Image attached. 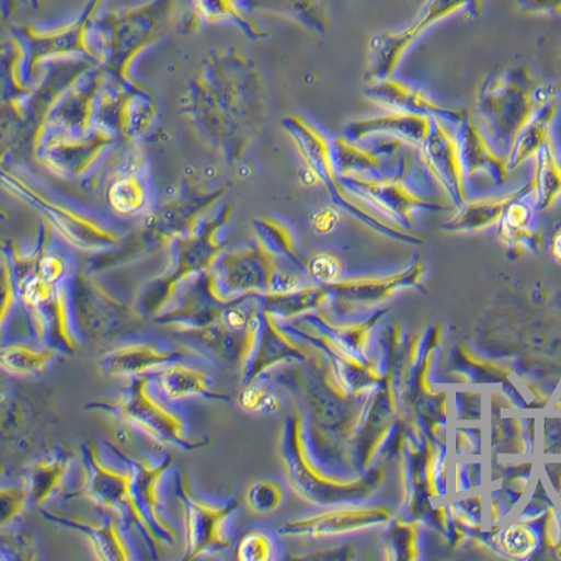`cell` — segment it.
Returning a JSON list of instances; mask_svg holds the SVG:
<instances>
[{"mask_svg": "<svg viewBox=\"0 0 561 561\" xmlns=\"http://www.w3.org/2000/svg\"><path fill=\"white\" fill-rule=\"evenodd\" d=\"M425 274L423 260L415 257L409 268L402 272L383 275V277H367L357 279H340L339 283L328 285L330 297L343 305H374L382 302L396 290L419 285Z\"/></svg>", "mask_w": 561, "mask_h": 561, "instance_id": "obj_24", "label": "cell"}, {"mask_svg": "<svg viewBox=\"0 0 561 561\" xmlns=\"http://www.w3.org/2000/svg\"><path fill=\"white\" fill-rule=\"evenodd\" d=\"M253 225L257 243L262 245L265 252L277 260H285L294 267L302 270V264L295 254L293 233L287 227L270 218L255 219Z\"/></svg>", "mask_w": 561, "mask_h": 561, "instance_id": "obj_42", "label": "cell"}, {"mask_svg": "<svg viewBox=\"0 0 561 561\" xmlns=\"http://www.w3.org/2000/svg\"><path fill=\"white\" fill-rule=\"evenodd\" d=\"M213 23H232L253 39L265 37L243 0H192L187 27L195 30Z\"/></svg>", "mask_w": 561, "mask_h": 561, "instance_id": "obj_33", "label": "cell"}, {"mask_svg": "<svg viewBox=\"0 0 561 561\" xmlns=\"http://www.w3.org/2000/svg\"><path fill=\"white\" fill-rule=\"evenodd\" d=\"M420 158L431 179L447 195L455 208H462L468 202L466 174L460 159L458 139L450 131L449 124L433 118V131L420 149Z\"/></svg>", "mask_w": 561, "mask_h": 561, "instance_id": "obj_17", "label": "cell"}, {"mask_svg": "<svg viewBox=\"0 0 561 561\" xmlns=\"http://www.w3.org/2000/svg\"><path fill=\"white\" fill-rule=\"evenodd\" d=\"M279 542L273 534L263 528L245 530L237 545V559L240 561H270L277 559Z\"/></svg>", "mask_w": 561, "mask_h": 561, "instance_id": "obj_44", "label": "cell"}, {"mask_svg": "<svg viewBox=\"0 0 561 561\" xmlns=\"http://www.w3.org/2000/svg\"><path fill=\"white\" fill-rule=\"evenodd\" d=\"M72 450L57 447L30 466L26 476L32 505L42 507L64 488L75 465Z\"/></svg>", "mask_w": 561, "mask_h": 561, "instance_id": "obj_31", "label": "cell"}, {"mask_svg": "<svg viewBox=\"0 0 561 561\" xmlns=\"http://www.w3.org/2000/svg\"><path fill=\"white\" fill-rule=\"evenodd\" d=\"M39 558L38 539L33 530H2V545H0V560L26 561Z\"/></svg>", "mask_w": 561, "mask_h": 561, "instance_id": "obj_45", "label": "cell"}, {"mask_svg": "<svg viewBox=\"0 0 561 561\" xmlns=\"http://www.w3.org/2000/svg\"><path fill=\"white\" fill-rule=\"evenodd\" d=\"M104 0H88L77 19L54 28L23 26L14 28V43L22 49L26 77L37 72L44 59L84 54L99 59L94 42V20Z\"/></svg>", "mask_w": 561, "mask_h": 561, "instance_id": "obj_12", "label": "cell"}, {"mask_svg": "<svg viewBox=\"0 0 561 561\" xmlns=\"http://www.w3.org/2000/svg\"><path fill=\"white\" fill-rule=\"evenodd\" d=\"M558 99L552 84L525 67L491 75L480 87L473 117L495 152L507 159L518 135L546 104Z\"/></svg>", "mask_w": 561, "mask_h": 561, "instance_id": "obj_1", "label": "cell"}, {"mask_svg": "<svg viewBox=\"0 0 561 561\" xmlns=\"http://www.w3.org/2000/svg\"><path fill=\"white\" fill-rule=\"evenodd\" d=\"M365 96L388 112L440 118L449 125L462 123L466 112V110L445 107V105L434 102L423 90L409 87L402 80L393 78L370 83L365 89Z\"/></svg>", "mask_w": 561, "mask_h": 561, "instance_id": "obj_22", "label": "cell"}, {"mask_svg": "<svg viewBox=\"0 0 561 561\" xmlns=\"http://www.w3.org/2000/svg\"><path fill=\"white\" fill-rule=\"evenodd\" d=\"M559 102L558 99L545 105L538 114L526 125L515 140L513 150L507 158L510 172L518 170L524 164L535 160L540 150L546 147L549 139L553 137V125L558 118Z\"/></svg>", "mask_w": 561, "mask_h": 561, "instance_id": "obj_37", "label": "cell"}, {"mask_svg": "<svg viewBox=\"0 0 561 561\" xmlns=\"http://www.w3.org/2000/svg\"><path fill=\"white\" fill-rule=\"evenodd\" d=\"M550 253H552L556 262L561 263V227L556 229L553 233L552 242H550Z\"/></svg>", "mask_w": 561, "mask_h": 561, "instance_id": "obj_53", "label": "cell"}, {"mask_svg": "<svg viewBox=\"0 0 561 561\" xmlns=\"http://www.w3.org/2000/svg\"><path fill=\"white\" fill-rule=\"evenodd\" d=\"M180 360H203L197 351L164 339L140 337L129 340L104 353L99 358L100 373L107 378H134L158 373Z\"/></svg>", "mask_w": 561, "mask_h": 561, "instance_id": "obj_16", "label": "cell"}, {"mask_svg": "<svg viewBox=\"0 0 561 561\" xmlns=\"http://www.w3.org/2000/svg\"><path fill=\"white\" fill-rule=\"evenodd\" d=\"M20 3L22 0H2L4 18L13 16L18 12Z\"/></svg>", "mask_w": 561, "mask_h": 561, "instance_id": "obj_54", "label": "cell"}, {"mask_svg": "<svg viewBox=\"0 0 561 561\" xmlns=\"http://www.w3.org/2000/svg\"><path fill=\"white\" fill-rule=\"evenodd\" d=\"M2 183L7 192L37 209L65 242L82 252H108L123 240L122 234L108 225L39 192L37 185L16 170H3Z\"/></svg>", "mask_w": 561, "mask_h": 561, "instance_id": "obj_9", "label": "cell"}, {"mask_svg": "<svg viewBox=\"0 0 561 561\" xmlns=\"http://www.w3.org/2000/svg\"><path fill=\"white\" fill-rule=\"evenodd\" d=\"M62 357L57 350L35 342V340H10L2 343L0 364L7 373L18 377H38L47 373L55 359Z\"/></svg>", "mask_w": 561, "mask_h": 561, "instance_id": "obj_36", "label": "cell"}, {"mask_svg": "<svg viewBox=\"0 0 561 561\" xmlns=\"http://www.w3.org/2000/svg\"><path fill=\"white\" fill-rule=\"evenodd\" d=\"M279 450L290 488L297 491L300 497L320 507L342 503L348 500V494L359 497L360 493H370L375 485L379 484L375 479L353 484L339 483L319 472L309 458L304 420L300 415H290L285 421Z\"/></svg>", "mask_w": 561, "mask_h": 561, "instance_id": "obj_11", "label": "cell"}, {"mask_svg": "<svg viewBox=\"0 0 561 561\" xmlns=\"http://www.w3.org/2000/svg\"><path fill=\"white\" fill-rule=\"evenodd\" d=\"M345 192L355 203L393 225L410 229L417 210H444V205L425 202L405 184L402 175H365V178H340ZM373 213V210H370Z\"/></svg>", "mask_w": 561, "mask_h": 561, "instance_id": "obj_14", "label": "cell"}, {"mask_svg": "<svg viewBox=\"0 0 561 561\" xmlns=\"http://www.w3.org/2000/svg\"><path fill=\"white\" fill-rule=\"evenodd\" d=\"M262 325L263 310L244 330H234L219 320L203 329L174 330L173 334L179 343L197 351L205 360L238 369L242 377L257 348Z\"/></svg>", "mask_w": 561, "mask_h": 561, "instance_id": "obj_15", "label": "cell"}, {"mask_svg": "<svg viewBox=\"0 0 561 561\" xmlns=\"http://www.w3.org/2000/svg\"><path fill=\"white\" fill-rule=\"evenodd\" d=\"M28 3L32 4L34 9H38L42 7L43 0H28Z\"/></svg>", "mask_w": 561, "mask_h": 561, "instance_id": "obj_55", "label": "cell"}, {"mask_svg": "<svg viewBox=\"0 0 561 561\" xmlns=\"http://www.w3.org/2000/svg\"><path fill=\"white\" fill-rule=\"evenodd\" d=\"M229 209L195 228L192 233L174 240L172 264L167 272L145 285L135 302V308L144 320L162 313L190 278L209 272L217 262L225 245L219 233L228 224Z\"/></svg>", "mask_w": 561, "mask_h": 561, "instance_id": "obj_5", "label": "cell"}, {"mask_svg": "<svg viewBox=\"0 0 561 561\" xmlns=\"http://www.w3.org/2000/svg\"><path fill=\"white\" fill-rule=\"evenodd\" d=\"M27 404L22 399L4 390L2 394V435L4 439L12 438L27 424Z\"/></svg>", "mask_w": 561, "mask_h": 561, "instance_id": "obj_51", "label": "cell"}, {"mask_svg": "<svg viewBox=\"0 0 561 561\" xmlns=\"http://www.w3.org/2000/svg\"><path fill=\"white\" fill-rule=\"evenodd\" d=\"M533 193L534 184L529 182L510 193L491 195V197L478 198L473 202L468 199L463 207L459 208V213L445 222L440 229L449 233L482 232L484 229L499 225L511 203Z\"/></svg>", "mask_w": 561, "mask_h": 561, "instance_id": "obj_29", "label": "cell"}, {"mask_svg": "<svg viewBox=\"0 0 561 561\" xmlns=\"http://www.w3.org/2000/svg\"><path fill=\"white\" fill-rule=\"evenodd\" d=\"M174 9L175 0H150L94 20V39L102 48V61L119 82H128L134 58L167 32Z\"/></svg>", "mask_w": 561, "mask_h": 561, "instance_id": "obj_4", "label": "cell"}, {"mask_svg": "<svg viewBox=\"0 0 561 561\" xmlns=\"http://www.w3.org/2000/svg\"><path fill=\"white\" fill-rule=\"evenodd\" d=\"M32 504V493H30L26 479L23 482L14 485H3L0 491V526L2 529L12 525L20 515L26 511L28 505Z\"/></svg>", "mask_w": 561, "mask_h": 561, "instance_id": "obj_49", "label": "cell"}, {"mask_svg": "<svg viewBox=\"0 0 561 561\" xmlns=\"http://www.w3.org/2000/svg\"><path fill=\"white\" fill-rule=\"evenodd\" d=\"M264 310L273 314L277 322L308 314L322 307L330 298L328 285L318 287H302L289 293L257 295Z\"/></svg>", "mask_w": 561, "mask_h": 561, "instance_id": "obj_39", "label": "cell"}, {"mask_svg": "<svg viewBox=\"0 0 561 561\" xmlns=\"http://www.w3.org/2000/svg\"><path fill=\"white\" fill-rule=\"evenodd\" d=\"M392 513L385 507L333 508L289 520L277 530L283 538L323 539L388 524Z\"/></svg>", "mask_w": 561, "mask_h": 561, "instance_id": "obj_19", "label": "cell"}, {"mask_svg": "<svg viewBox=\"0 0 561 561\" xmlns=\"http://www.w3.org/2000/svg\"><path fill=\"white\" fill-rule=\"evenodd\" d=\"M35 273L53 284L67 283L73 275L69 255L61 252V250L49 249L47 233L44 234L43 250L42 254H39L37 272Z\"/></svg>", "mask_w": 561, "mask_h": 561, "instance_id": "obj_48", "label": "cell"}, {"mask_svg": "<svg viewBox=\"0 0 561 561\" xmlns=\"http://www.w3.org/2000/svg\"><path fill=\"white\" fill-rule=\"evenodd\" d=\"M536 208L534 195H524L510 204L499 222V237L511 252L520 253L539 244L540 233L536 228Z\"/></svg>", "mask_w": 561, "mask_h": 561, "instance_id": "obj_35", "label": "cell"}, {"mask_svg": "<svg viewBox=\"0 0 561 561\" xmlns=\"http://www.w3.org/2000/svg\"><path fill=\"white\" fill-rule=\"evenodd\" d=\"M133 466L135 494L140 517L148 533L150 558L159 559L160 546L178 543V529L164 503V480L175 462L170 453L134 456L128 455Z\"/></svg>", "mask_w": 561, "mask_h": 561, "instance_id": "obj_13", "label": "cell"}, {"mask_svg": "<svg viewBox=\"0 0 561 561\" xmlns=\"http://www.w3.org/2000/svg\"><path fill=\"white\" fill-rule=\"evenodd\" d=\"M250 12L278 14L314 33L330 28V0H243Z\"/></svg>", "mask_w": 561, "mask_h": 561, "instance_id": "obj_34", "label": "cell"}, {"mask_svg": "<svg viewBox=\"0 0 561 561\" xmlns=\"http://www.w3.org/2000/svg\"><path fill=\"white\" fill-rule=\"evenodd\" d=\"M499 545L503 552L515 559H525L538 548L539 539L533 528L523 524L507 526L499 535Z\"/></svg>", "mask_w": 561, "mask_h": 561, "instance_id": "obj_46", "label": "cell"}, {"mask_svg": "<svg viewBox=\"0 0 561 561\" xmlns=\"http://www.w3.org/2000/svg\"><path fill=\"white\" fill-rule=\"evenodd\" d=\"M307 273L319 285H333L342 279L343 262L333 252H319L309 260Z\"/></svg>", "mask_w": 561, "mask_h": 561, "instance_id": "obj_50", "label": "cell"}, {"mask_svg": "<svg viewBox=\"0 0 561 561\" xmlns=\"http://www.w3.org/2000/svg\"><path fill=\"white\" fill-rule=\"evenodd\" d=\"M283 127L285 133L289 135V138L293 139L300 158L307 164L308 172L312 174L314 182L324 185L325 192L332 198L335 208L353 215L359 222L367 225L375 232L385 234V237L403 243H423V240L420 238L405 233L403 229L393 227V225L386 222L378 215L370 213L363 205L350 198L342 182H340L337 170L334 167L332 140L325 138L308 119L300 117V115H289V117L284 118Z\"/></svg>", "mask_w": 561, "mask_h": 561, "instance_id": "obj_7", "label": "cell"}, {"mask_svg": "<svg viewBox=\"0 0 561 561\" xmlns=\"http://www.w3.org/2000/svg\"><path fill=\"white\" fill-rule=\"evenodd\" d=\"M245 501L254 514H272L284 504L285 490L275 480H260L250 485Z\"/></svg>", "mask_w": 561, "mask_h": 561, "instance_id": "obj_47", "label": "cell"}, {"mask_svg": "<svg viewBox=\"0 0 561 561\" xmlns=\"http://www.w3.org/2000/svg\"><path fill=\"white\" fill-rule=\"evenodd\" d=\"M39 514L44 519L65 529L77 530L87 536L96 559L103 561H131L138 559L135 552L129 526L118 515L105 513L102 520L89 523V520L59 515L53 511L42 508Z\"/></svg>", "mask_w": 561, "mask_h": 561, "instance_id": "obj_21", "label": "cell"}, {"mask_svg": "<svg viewBox=\"0 0 561 561\" xmlns=\"http://www.w3.org/2000/svg\"><path fill=\"white\" fill-rule=\"evenodd\" d=\"M24 310L28 339L57 350L62 357L77 353L82 340L75 328L67 283L59 285L57 293L44 304Z\"/></svg>", "mask_w": 561, "mask_h": 561, "instance_id": "obj_18", "label": "cell"}, {"mask_svg": "<svg viewBox=\"0 0 561 561\" xmlns=\"http://www.w3.org/2000/svg\"><path fill=\"white\" fill-rule=\"evenodd\" d=\"M174 497L183 510L184 554L190 561L225 552L232 542L230 524L239 510L237 497L208 499L198 494L188 476L174 473Z\"/></svg>", "mask_w": 561, "mask_h": 561, "instance_id": "obj_8", "label": "cell"}, {"mask_svg": "<svg viewBox=\"0 0 561 561\" xmlns=\"http://www.w3.org/2000/svg\"><path fill=\"white\" fill-rule=\"evenodd\" d=\"M483 9L484 0H424L419 13L404 27L420 39L430 28L455 14L462 13L470 19H478Z\"/></svg>", "mask_w": 561, "mask_h": 561, "instance_id": "obj_40", "label": "cell"}, {"mask_svg": "<svg viewBox=\"0 0 561 561\" xmlns=\"http://www.w3.org/2000/svg\"><path fill=\"white\" fill-rule=\"evenodd\" d=\"M304 358V351L293 343L287 332L280 328L277 319L263 309V325L257 348L240 379H242V385H245L268 374L279 364Z\"/></svg>", "mask_w": 561, "mask_h": 561, "instance_id": "obj_28", "label": "cell"}, {"mask_svg": "<svg viewBox=\"0 0 561 561\" xmlns=\"http://www.w3.org/2000/svg\"><path fill=\"white\" fill-rule=\"evenodd\" d=\"M149 198V190L147 183L139 175H123L112 184L108 192L110 205L117 210L118 214L138 215L147 208Z\"/></svg>", "mask_w": 561, "mask_h": 561, "instance_id": "obj_43", "label": "cell"}, {"mask_svg": "<svg viewBox=\"0 0 561 561\" xmlns=\"http://www.w3.org/2000/svg\"><path fill=\"white\" fill-rule=\"evenodd\" d=\"M210 290L232 305L255 295L289 293L304 287L300 275L285 270L257 243L254 248L220 254L208 272Z\"/></svg>", "mask_w": 561, "mask_h": 561, "instance_id": "obj_6", "label": "cell"}, {"mask_svg": "<svg viewBox=\"0 0 561 561\" xmlns=\"http://www.w3.org/2000/svg\"><path fill=\"white\" fill-rule=\"evenodd\" d=\"M415 2L423 3V2H424V0H415Z\"/></svg>", "mask_w": 561, "mask_h": 561, "instance_id": "obj_56", "label": "cell"}, {"mask_svg": "<svg viewBox=\"0 0 561 561\" xmlns=\"http://www.w3.org/2000/svg\"><path fill=\"white\" fill-rule=\"evenodd\" d=\"M203 360H180L150 374L157 380L160 392L172 402L190 398H202L210 402L229 403L228 394L215 389V380L207 370L197 367Z\"/></svg>", "mask_w": 561, "mask_h": 561, "instance_id": "obj_27", "label": "cell"}, {"mask_svg": "<svg viewBox=\"0 0 561 561\" xmlns=\"http://www.w3.org/2000/svg\"><path fill=\"white\" fill-rule=\"evenodd\" d=\"M84 409L112 414L163 448L190 453L210 444V437L194 438L190 434L187 409L182 402L164 398L150 374L129 378L117 399L90 402Z\"/></svg>", "mask_w": 561, "mask_h": 561, "instance_id": "obj_2", "label": "cell"}, {"mask_svg": "<svg viewBox=\"0 0 561 561\" xmlns=\"http://www.w3.org/2000/svg\"><path fill=\"white\" fill-rule=\"evenodd\" d=\"M375 148L360 147L359 142L343 137L332 140V154L339 178L383 175V160L398 152L400 140L385 138Z\"/></svg>", "mask_w": 561, "mask_h": 561, "instance_id": "obj_30", "label": "cell"}, {"mask_svg": "<svg viewBox=\"0 0 561 561\" xmlns=\"http://www.w3.org/2000/svg\"><path fill=\"white\" fill-rule=\"evenodd\" d=\"M534 202L540 213L553 207L561 195V153L554 138L535 158Z\"/></svg>", "mask_w": 561, "mask_h": 561, "instance_id": "obj_38", "label": "cell"}, {"mask_svg": "<svg viewBox=\"0 0 561 561\" xmlns=\"http://www.w3.org/2000/svg\"><path fill=\"white\" fill-rule=\"evenodd\" d=\"M80 458L83 483L65 494V501L89 500L104 513L118 515L137 530L148 548V533L139 514L133 466L127 453L114 444H105L100 449L92 440H87L80 445Z\"/></svg>", "mask_w": 561, "mask_h": 561, "instance_id": "obj_3", "label": "cell"}, {"mask_svg": "<svg viewBox=\"0 0 561 561\" xmlns=\"http://www.w3.org/2000/svg\"><path fill=\"white\" fill-rule=\"evenodd\" d=\"M455 134L466 179H472L476 174L483 173L489 175L495 184L507 183L510 175L507 159L500 157L491 147L470 110H466L462 123L458 125V131Z\"/></svg>", "mask_w": 561, "mask_h": 561, "instance_id": "obj_25", "label": "cell"}, {"mask_svg": "<svg viewBox=\"0 0 561 561\" xmlns=\"http://www.w3.org/2000/svg\"><path fill=\"white\" fill-rule=\"evenodd\" d=\"M284 396L278 386L268 379V374L242 385L238 405L242 412L254 415H270L283 409Z\"/></svg>", "mask_w": 561, "mask_h": 561, "instance_id": "obj_41", "label": "cell"}, {"mask_svg": "<svg viewBox=\"0 0 561 561\" xmlns=\"http://www.w3.org/2000/svg\"><path fill=\"white\" fill-rule=\"evenodd\" d=\"M229 305L220 302L210 290L208 272L185 283L169 307L154 316L153 323L175 330H195L219 322Z\"/></svg>", "mask_w": 561, "mask_h": 561, "instance_id": "obj_20", "label": "cell"}, {"mask_svg": "<svg viewBox=\"0 0 561 561\" xmlns=\"http://www.w3.org/2000/svg\"><path fill=\"white\" fill-rule=\"evenodd\" d=\"M419 39L405 27L378 33L370 38L365 80L369 83L393 78L405 54Z\"/></svg>", "mask_w": 561, "mask_h": 561, "instance_id": "obj_32", "label": "cell"}, {"mask_svg": "<svg viewBox=\"0 0 561 561\" xmlns=\"http://www.w3.org/2000/svg\"><path fill=\"white\" fill-rule=\"evenodd\" d=\"M433 131V118L424 115L388 112L378 117L358 119L344 128V137L355 142L375 137L400 140L410 147H423Z\"/></svg>", "mask_w": 561, "mask_h": 561, "instance_id": "obj_23", "label": "cell"}, {"mask_svg": "<svg viewBox=\"0 0 561 561\" xmlns=\"http://www.w3.org/2000/svg\"><path fill=\"white\" fill-rule=\"evenodd\" d=\"M67 287L80 340L105 342L144 320L137 308L115 297L89 273L73 274Z\"/></svg>", "mask_w": 561, "mask_h": 561, "instance_id": "obj_10", "label": "cell"}, {"mask_svg": "<svg viewBox=\"0 0 561 561\" xmlns=\"http://www.w3.org/2000/svg\"><path fill=\"white\" fill-rule=\"evenodd\" d=\"M518 7L528 14L561 13V0H518Z\"/></svg>", "mask_w": 561, "mask_h": 561, "instance_id": "obj_52", "label": "cell"}, {"mask_svg": "<svg viewBox=\"0 0 561 561\" xmlns=\"http://www.w3.org/2000/svg\"><path fill=\"white\" fill-rule=\"evenodd\" d=\"M114 134L98 128L84 138H48L35 149H42L44 162L55 172L79 175L92 167L94 160L112 142Z\"/></svg>", "mask_w": 561, "mask_h": 561, "instance_id": "obj_26", "label": "cell"}]
</instances>
